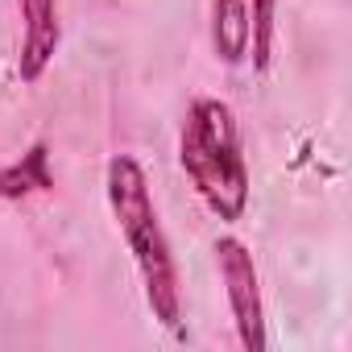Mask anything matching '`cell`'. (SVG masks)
I'll return each instance as SVG.
<instances>
[{"instance_id": "cell-1", "label": "cell", "mask_w": 352, "mask_h": 352, "mask_svg": "<svg viewBox=\"0 0 352 352\" xmlns=\"http://www.w3.org/2000/svg\"><path fill=\"white\" fill-rule=\"evenodd\" d=\"M104 191H108V208L112 220L133 253L137 278L145 286V302L153 311V319L174 336L183 340V286H179V265H174V249L170 236L162 228L149 179H145V166L129 153H116L108 162L104 174Z\"/></svg>"}, {"instance_id": "cell-4", "label": "cell", "mask_w": 352, "mask_h": 352, "mask_svg": "<svg viewBox=\"0 0 352 352\" xmlns=\"http://www.w3.org/2000/svg\"><path fill=\"white\" fill-rule=\"evenodd\" d=\"M21 17V46H17V75L21 83H38L58 46H63V21H58V0H17Z\"/></svg>"}, {"instance_id": "cell-2", "label": "cell", "mask_w": 352, "mask_h": 352, "mask_svg": "<svg viewBox=\"0 0 352 352\" xmlns=\"http://www.w3.org/2000/svg\"><path fill=\"white\" fill-rule=\"evenodd\" d=\"M179 166L216 220L236 224L249 212L253 179H249L236 112L224 100L199 96L187 108V120L179 133Z\"/></svg>"}, {"instance_id": "cell-5", "label": "cell", "mask_w": 352, "mask_h": 352, "mask_svg": "<svg viewBox=\"0 0 352 352\" xmlns=\"http://www.w3.org/2000/svg\"><path fill=\"white\" fill-rule=\"evenodd\" d=\"M54 191V170H50V145L34 141L17 162L0 166V204H17L30 195Z\"/></svg>"}, {"instance_id": "cell-6", "label": "cell", "mask_w": 352, "mask_h": 352, "mask_svg": "<svg viewBox=\"0 0 352 352\" xmlns=\"http://www.w3.org/2000/svg\"><path fill=\"white\" fill-rule=\"evenodd\" d=\"M212 50L228 67L249 58V0H212Z\"/></svg>"}, {"instance_id": "cell-3", "label": "cell", "mask_w": 352, "mask_h": 352, "mask_svg": "<svg viewBox=\"0 0 352 352\" xmlns=\"http://www.w3.org/2000/svg\"><path fill=\"white\" fill-rule=\"evenodd\" d=\"M216 265H220V282L232 307V323L241 336L245 352H265L270 336H265V302H261V278H257V261L249 253L245 241L236 236H220L216 241Z\"/></svg>"}, {"instance_id": "cell-7", "label": "cell", "mask_w": 352, "mask_h": 352, "mask_svg": "<svg viewBox=\"0 0 352 352\" xmlns=\"http://www.w3.org/2000/svg\"><path fill=\"white\" fill-rule=\"evenodd\" d=\"M274 13H278V0H253L249 5V58L261 75L270 71V58H274Z\"/></svg>"}]
</instances>
